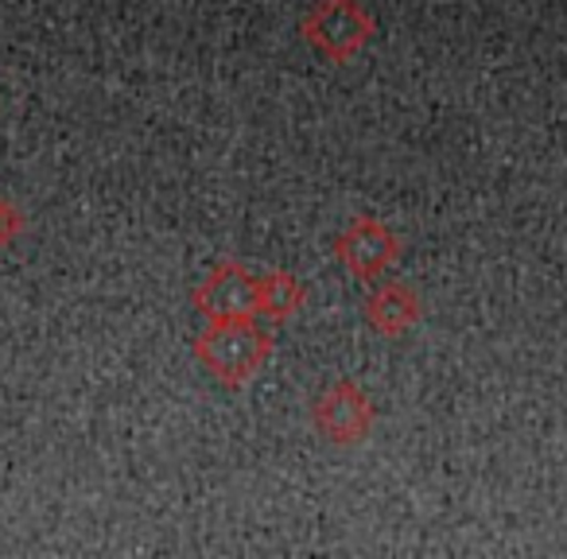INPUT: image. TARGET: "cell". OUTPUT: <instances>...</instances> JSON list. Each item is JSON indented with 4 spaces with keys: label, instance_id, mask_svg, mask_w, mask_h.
<instances>
[{
    "label": "cell",
    "instance_id": "obj_3",
    "mask_svg": "<svg viewBox=\"0 0 567 559\" xmlns=\"http://www.w3.org/2000/svg\"><path fill=\"white\" fill-rule=\"evenodd\" d=\"M260 280L241 265V260H221L214 272L195 288V308L203 311L210 323H226V319H252L257 311Z\"/></svg>",
    "mask_w": 567,
    "mask_h": 559
},
{
    "label": "cell",
    "instance_id": "obj_6",
    "mask_svg": "<svg viewBox=\"0 0 567 559\" xmlns=\"http://www.w3.org/2000/svg\"><path fill=\"white\" fill-rule=\"evenodd\" d=\"M365 319H370L373 331L389 334V339H396V334H404L409 327L420 323V300L412 288L404 284H381L370 292V300H365Z\"/></svg>",
    "mask_w": 567,
    "mask_h": 559
},
{
    "label": "cell",
    "instance_id": "obj_7",
    "mask_svg": "<svg viewBox=\"0 0 567 559\" xmlns=\"http://www.w3.org/2000/svg\"><path fill=\"white\" fill-rule=\"evenodd\" d=\"M303 308V284L300 276L292 272H268L260 276V292H257V311L268 315L272 323L292 319Z\"/></svg>",
    "mask_w": 567,
    "mask_h": 559
},
{
    "label": "cell",
    "instance_id": "obj_4",
    "mask_svg": "<svg viewBox=\"0 0 567 559\" xmlns=\"http://www.w3.org/2000/svg\"><path fill=\"white\" fill-rule=\"evenodd\" d=\"M339 260L358 276V280H378L396 257H401V241L396 234L378 218H354L334 241Z\"/></svg>",
    "mask_w": 567,
    "mask_h": 559
},
{
    "label": "cell",
    "instance_id": "obj_5",
    "mask_svg": "<svg viewBox=\"0 0 567 559\" xmlns=\"http://www.w3.org/2000/svg\"><path fill=\"white\" fill-rule=\"evenodd\" d=\"M373 404L354 381H334L316 404V427L331 443H362L373 427Z\"/></svg>",
    "mask_w": 567,
    "mask_h": 559
},
{
    "label": "cell",
    "instance_id": "obj_1",
    "mask_svg": "<svg viewBox=\"0 0 567 559\" xmlns=\"http://www.w3.org/2000/svg\"><path fill=\"white\" fill-rule=\"evenodd\" d=\"M272 354V334L252 327V319H226L210 323L195 339V358L226 389H241L257 377V370Z\"/></svg>",
    "mask_w": 567,
    "mask_h": 559
},
{
    "label": "cell",
    "instance_id": "obj_8",
    "mask_svg": "<svg viewBox=\"0 0 567 559\" xmlns=\"http://www.w3.org/2000/svg\"><path fill=\"white\" fill-rule=\"evenodd\" d=\"M20 229H24V214H20L12 203H4V198H0V245L17 241Z\"/></svg>",
    "mask_w": 567,
    "mask_h": 559
},
{
    "label": "cell",
    "instance_id": "obj_2",
    "mask_svg": "<svg viewBox=\"0 0 567 559\" xmlns=\"http://www.w3.org/2000/svg\"><path fill=\"white\" fill-rule=\"evenodd\" d=\"M373 17L358 0H316V9L303 20V40L323 51L331 63H347L370 43Z\"/></svg>",
    "mask_w": 567,
    "mask_h": 559
}]
</instances>
